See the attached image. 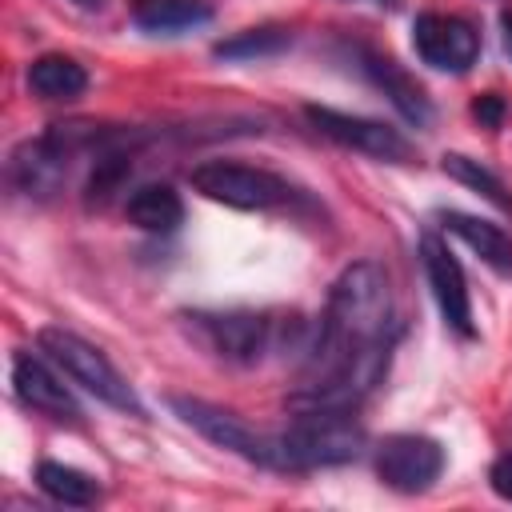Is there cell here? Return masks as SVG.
<instances>
[{"label":"cell","instance_id":"obj_1","mask_svg":"<svg viewBox=\"0 0 512 512\" xmlns=\"http://www.w3.org/2000/svg\"><path fill=\"white\" fill-rule=\"evenodd\" d=\"M396 332L400 328L392 316V292L384 268L372 260L348 264L328 292V308L308 348L300 392L288 400L292 412H308V408L356 412V404L388 372Z\"/></svg>","mask_w":512,"mask_h":512},{"label":"cell","instance_id":"obj_2","mask_svg":"<svg viewBox=\"0 0 512 512\" xmlns=\"http://www.w3.org/2000/svg\"><path fill=\"white\" fill-rule=\"evenodd\" d=\"M364 424L356 412L344 408H308L272 436V468L304 472V468H332L348 464L364 452Z\"/></svg>","mask_w":512,"mask_h":512},{"label":"cell","instance_id":"obj_3","mask_svg":"<svg viewBox=\"0 0 512 512\" xmlns=\"http://www.w3.org/2000/svg\"><path fill=\"white\" fill-rule=\"evenodd\" d=\"M36 340L64 368V376L76 380L84 392H92L100 404H108L116 412H128V416H144V404L132 392V384L120 376V368L96 344H88L84 336H76L68 328H40Z\"/></svg>","mask_w":512,"mask_h":512},{"label":"cell","instance_id":"obj_4","mask_svg":"<svg viewBox=\"0 0 512 512\" xmlns=\"http://www.w3.org/2000/svg\"><path fill=\"white\" fill-rule=\"evenodd\" d=\"M192 328L204 336V344L224 356V360H236V364H256L264 360L268 352L284 348V340H292V332L300 328L296 320H276L268 312H196L192 316Z\"/></svg>","mask_w":512,"mask_h":512},{"label":"cell","instance_id":"obj_5","mask_svg":"<svg viewBox=\"0 0 512 512\" xmlns=\"http://www.w3.org/2000/svg\"><path fill=\"white\" fill-rule=\"evenodd\" d=\"M192 188L216 204H228V208H248V212H260V208H276L292 196V184L268 168H252V164H236V160H204L188 172Z\"/></svg>","mask_w":512,"mask_h":512},{"label":"cell","instance_id":"obj_6","mask_svg":"<svg viewBox=\"0 0 512 512\" xmlns=\"http://www.w3.org/2000/svg\"><path fill=\"white\" fill-rule=\"evenodd\" d=\"M168 404H172V412L188 424V428H196L204 440H212L216 448H228V452H236V456H244V460H252V464H268L272 468V436H264V432H256L248 420H240L236 412H228V408H220V404H208V400H200V396H168Z\"/></svg>","mask_w":512,"mask_h":512},{"label":"cell","instance_id":"obj_7","mask_svg":"<svg viewBox=\"0 0 512 512\" xmlns=\"http://www.w3.org/2000/svg\"><path fill=\"white\" fill-rule=\"evenodd\" d=\"M304 116L312 120V128L328 140H336L340 148H352V152H364V156H376V160H412V144L400 128L384 124V120H372V116H352V112H336V108H324V104H308Z\"/></svg>","mask_w":512,"mask_h":512},{"label":"cell","instance_id":"obj_8","mask_svg":"<svg viewBox=\"0 0 512 512\" xmlns=\"http://www.w3.org/2000/svg\"><path fill=\"white\" fill-rule=\"evenodd\" d=\"M420 264H424V276H428V288H432V300L444 316V324L472 340L476 336V324H472V296H468V280H464V268L460 260L448 252V244L436 236V232H424L420 236Z\"/></svg>","mask_w":512,"mask_h":512},{"label":"cell","instance_id":"obj_9","mask_svg":"<svg viewBox=\"0 0 512 512\" xmlns=\"http://www.w3.org/2000/svg\"><path fill=\"white\" fill-rule=\"evenodd\" d=\"M444 472V448L432 436L396 432L376 448V476L396 492H424Z\"/></svg>","mask_w":512,"mask_h":512},{"label":"cell","instance_id":"obj_10","mask_svg":"<svg viewBox=\"0 0 512 512\" xmlns=\"http://www.w3.org/2000/svg\"><path fill=\"white\" fill-rule=\"evenodd\" d=\"M412 48L428 68L440 72H468L480 56V36L468 20L448 12H420L412 20Z\"/></svg>","mask_w":512,"mask_h":512},{"label":"cell","instance_id":"obj_11","mask_svg":"<svg viewBox=\"0 0 512 512\" xmlns=\"http://www.w3.org/2000/svg\"><path fill=\"white\" fill-rule=\"evenodd\" d=\"M12 388L28 408H36V412H44L52 420H80V404L72 400V392L32 352H16L12 356Z\"/></svg>","mask_w":512,"mask_h":512},{"label":"cell","instance_id":"obj_12","mask_svg":"<svg viewBox=\"0 0 512 512\" xmlns=\"http://www.w3.org/2000/svg\"><path fill=\"white\" fill-rule=\"evenodd\" d=\"M68 160L72 152L44 132L12 152V184L28 196H52L68 176Z\"/></svg>","mask_w":512,"mask_h":512},{"label":"cell","instance_id":"obj_13","mask_svg":"<svg viewBox=\"0 0 512 512\" xmlns=\"http://www.w3.org/2000/svg\"><path fill=\"white\" fill-rule=\"evenodd\" d=\"M356 60H360L364 76L392 100V108H396L408 124H428V120H432V104H428L424 88H420L392 56H380V52H372V48H360Z\"/></svg>","mask_w":512,"mask_h":512},{"label":"cell","instance_id":"obj_14","mask_svg":"<svg viewBox=\"0 0 512 512\" xmlns=\"http://www.w3.org/2000/svg\"><path fill=\"white\" fill-rule=\"evenodd\" d=\"M440 220H444V228H448L452 236H460L488 268H496L500 276H512V240H508L504 228H496V224H488V220H480V216L456 212V208L440 212Z\"/></svg>","mask_w":512,"mask_h":512},{"label":"cell","instance_id":"obj_15","mask_svg":"<svg viewBox=\"0 0 512 512\" xmlns=\"http://www.w3.org/2000/svg\"><path fill=\"white\" fill-rule=\"evenodd\" d=\"M128 220L144 232H172L184 220V200L172 184H140L128 204H124Z\"/></svg>","mask_w":512,"mask_h":512},{"label":"cell","instance_id":"obj_16","mask_svg":"<svg viewBox=\"0 0 512 512\" xmlns=\"http://www.w3.org/2000/svg\"><path fill=\"white\" fill-rule=\"evenodd\" d=\"M28 88L40 100H76L88 88V72L72 56L48 52V56H40V60L28 64Z\"/></svg>","mask_w":512,"mask_h":512},{"label":"cell","instance_id":"obj_17","mask_svg":"<svg viewBox=\"0 0 512 512\" xmlns=\"http://www.w3.org/2000/svg\"><path fill=\"white\" fill-rule=\"evenodd\" d=\"M132 20L144 32H184L212 20L208 0H132Z\"/></svg>","mask_w":512,"mask_h":512},{"label":"cell","instance_id":"obj_18","mask_svg":"<svg viewBox=\"0 0 512 512\" xmlns=\"http://www.w3.org/2000/svg\"><path fill=\"white\" fill-rule=\"evenodd\" d=\"M36 484L44 496H52L56 504H72V508H84V504H96L100 500V488L92 476H84L80 468H68V464H56V460H44L36 468Z\"/></svg>","mask_w":512,"mask_h":512},{"label":"cell","instance_id":"obj_19","mask_svg":"<svg viewBox=\"0 0 512 512\" xmlns=\"http://www.w3.org/2000/svg\"><path fill=\"white\" fill-rule=\"evenodd\" d=\"M440 168H444L456 184L472 188L476 196H484L488 204H496L500 212H508V216H512V192L504 188V180H500L492 168H484L480 160H472V156H464V152H448V156L440 160Z\"/></svg>","mask_w":512,"mask_h":512},{"label":"cell","instance_id":"obj_20","mask_svg":"<svg viewBox=\"0 0 512 512\" xmlns=\"http://www.w3.org/2000/svg\"><path fill=\"white\" fill-rule=\"evenodd\" d=\"M288 44H292L288 28H248L240 36H232V40H220L212 52L220 60H252V56H276Z\"/></svg>","mask_w":512,"mask_h":512},{"label":"cell","instance_id":"obj_21","mask_svg":"<svg viewBox=\"0 0 512 512\" xmlns=\"http://www.w3.org/2000/svg\"><path fill=\"white\" fill-rule=\"evenodd\" d=\"M472 116H476L480 124H488V128H500V120H504V100H500L496 92H484V96L472 104Z\"/></svg>","mask_w":512,"mask_h":512},{"label":"cell","instance_id":"obj_22","mask_svg":"<svg viewBox=\"0 0 512 512\" xmlns=\"http://www.w3.org/2000/svg\"><path fill=\"white\" fill-rule=\"evenodd\" d=\"M492 492H496L500 500H512V452L492 464Z\"/></svg>","mask_w":512,"mask_h":512},{"label":"cell","instance_id":"obj_23","mask_svg":"<svg viewBox=\"0 0 512 512\" xmlns=\"http://www.w3.org/2000/svg\"><path fill=\"white\" fill-rule=\"evenodd\" d=\"M500 28H504V52L512 56V12H504V16H500Z\"/></svg>","mask_w":512,"mask_h":512},{"label":"cell","instance_id":"obj_24","mask_svg":"<svg viewBox=\"0 0 512 512\" xmlns=\"http://www.w3.org/2000/svg\"><path fill=\"white\" fill-rule=\"evenodd\" d=\"M76 8H84V12H96V8H104V0H72Z\"/></svg>","mask_w":512,"mask_h":512},{"label":"cell","instance_id":"obj_25","mask_svg":"<svg viewBox=\"0 0 512 512\" xmlns=\"http://www.w3.org/2000/svg\"><path fill=\"white\" fill-rule=\"evenodd\" d=\"M380 4H388V0H380Z\"/></svg>","mask_w":512,"mask_h":512}]
</instances>
